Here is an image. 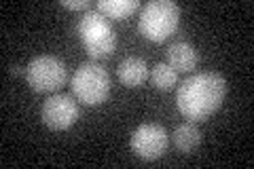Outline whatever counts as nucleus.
Returning a JSON list of instances; mask_svg holds the SVG:
<instances>
[{"instance_id":"20e7f679","label":"nucleus","mask_w":254,"mask_h":169,"mask_svg":"<svg viewBox=\"0 0 254 169\" xmlns=\"http://www.w3.org/2000/svg\"><path fill=\"white\" fill-rule=\"evenodd\" d=\"M72 91L78 102L87 106H98L110 93V76L108 72L95 61H85L76 68L72 76Z\"/></svg>"},{"instance_id":"f8f14e48","label":"nucleus","mask_w":254,"mask_h":169,"mask_svg":"<svg viewBox=\"0 0 254 169\" xmlns=\"http://www.w3.org/2000/svg\"><path fill=\"white\" fill-rule=\"evenodd\" d=\"M150 80H153V85L157 87V89L170 91L178 80V72L174 70L170 63H157V66L150 70Z\"/></svg>"},{"instance_id":"7ed1b4c3","label":"nucleus","mask_w":254,"mask_h":169,"mask_svg":"<svg viewBox=\"0 0 254 169\" xmlns=\"http://www.w3.org/2000/svg\"><path fill=\"white\" fill-rule=\"evenodd\" d=\"M180 21V6L172 0H150L140 9L138 30L140 34L153 40V43H161L174 30L178 28Z\"/></svg>"},{"instance_id":"423d86ee","label":"nucleus","mask_w":254,"mask_h":169,"mask_svg":"<svg viewBox=\"0 0 254 169\" xmlns=\"http://www.w3.org/2000/svg\"><path fill=\"white\" fill-rule=\"evenodd\" d=\"M170 144V135L163 125L159 123H144L131 133L129 146L136 152V157L144 161H155L165 155Z\"/></svg>"},{"instance_id":"1a4fd4ad","label":"nucleus","mask_w":254,"mask_h":169,"mask_svg":"<svg viewBox=\"0 0 254 169\" xmlns=\"http://www.w3.org/2000/svg\"><path fill=\"white\" fill-rule=\"evenodd\" d=\"M117 74H119V80H121L125 87H138V85H142L146 80L148 66H146V61L142 57L131 55V57H125L121 63H119Z\"/></svg>"},{"instance_id":"0eeeda50","label":"nucleus","mask_w":254,"mask_h":169,"mask_svg":"<svg viewBox=\"0 0 254 169\" xmlns=\"http://www.w3.org/2000/svg\"><path fill=\"white\" fill-rule=\"evenodd\" d=\"M41 118H43V123L53 131L70 129L78 118V106H76L72 95L55 93V95H51V98H47L43 102Z\"/></svg>"},{"instance_id":"4468645a","label":"nucleus","mask_w":254,"mask_h":169,"mask_svg":"<svg viewBox=\"0 0 254 169\" xmlns=\"http://www.w3.org/2000/svg\"><path fill=\"white\" fill-rule=\"evenodd\" d=\"M11 72H13V74H21V66H11ZM23 74H26V72H23Z\"/></svg>"},{"instance_id":"9b49d317","label":"nucleus","mask_w":254,"mask_h":169,"mask_svg":"<svg viewBox=\"0 0 254 169\" xmlns=\"http://www.w3.org/2000/svg\"><path fill=\"white\" fill-rule=\"evenodd\" d=\"M138 9H142L138 0H100L95 4V11H100L104 17H113V19H125L133 15Z\"/></svg>"},{"instance_id":"f257e3e1","label":"nucleus","mask_w":254,"mask_h":169,"mask_svg":"<svg viewBox=\"0 0 254 169\" xmlns=\"http://www.w3.org/2000/svg\"><path fill=\"white\" fill-rule=\"evenodd\" d=\"M227 95V80L218 72H197L185 78L176 93V106L182 116L205 120L220 108Z\"/></svg>"},{"instance_id":"39448f33","label":"nucleus","mask_w":254,"mask_h":169,"mask_svg":"<svg viewBox=\"0 0 254 169\" xmlns=\"http://www.w3.org/2000/svg\"><path fill=\"white\" fill-rule=\"evenodd\" d=\"M26 80L36 93H51L66 85L68 68L55 55H36L26 66Z\"/></svg>"},{"instance_id":"6e6552de","label":"nucleus","mask_w":254,"mask_h":169,"mask_svg":"<svg viewBox=\"0 0 254 169\" xmlns=\"http://www.w3.org/2000/svg\"><path fill=\"white\" fill-rule=\"evenodd\" d=\"M197 61H199V55H197L193 45L185 43V40H176V43L170 45L168 63L176 72H190L197 66Z\"/></svg>"},{"instance_id":"f03ea898","label":"nucleus","mask_w":254,"mask_h":169,"mask_svg":"<svg viewBox=\"0 0 254 169\" xmlns=\"http://www.w3.org/2000/svg\"><path fill=\"white\" fill-rule=\"evenodd\" d=\"M76 32L85 45V51L89 53V57L104 59L115 53L117 34L113 26H110V21L100 11H95V9L85 11L83 17L78 19Z\"/></svg>"},{"instance_id":"9d476101","label":"nucleus","mask_w":254,"mask_h":169,"mask_svg":"<svg viewBox=\"0 0 254 169\" xmlns=\"http://www.w3.org/2000/svg\"><path fill=\"white\" fill-rule=\"evenodd\" d=\"M174 144H176V148L180 152H185V155L193 152L201 144V131H199V127H197L193 120L178 125L176 129H174Z\"/></svg>"},{"instance_id":"ddd939ff","label":"nucleus","mask_w":254,"mask_h":169,"mask_svg":"<svg viewBox=\"0 0 254 169\" xmlns=\"http://www.w3.org/2000/svg\"><path fill=\"white\" fill-rule=\"evenodd\" d=\"M60 4L66 6V9H70V11H89V9H91V2H89V0H76V2H70V0H62Z\"/></svg>"}]
</instances>
